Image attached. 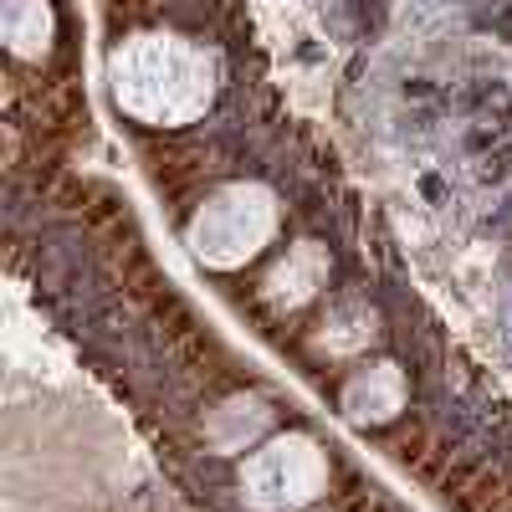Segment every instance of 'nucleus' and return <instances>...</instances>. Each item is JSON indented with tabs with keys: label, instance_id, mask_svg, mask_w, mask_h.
I'll list each match as a JSON object with an SVG mask.
<instances>
[{
	"label": "nucleus",
	"instance_id": "7ed1b4c3",
	"mask_svg": "<svg viewBox=\"0 0 512 512\" xmlns=\"http://www.w3.org/2000/svg\"><path fill=\"white\" fill-rule=\"evenodd\" d=\"M333 482V466H328V451L313 441V436H272L262 441L236 472V487L251 507L262 512H287V507H303L313 497H323Z\"/></svg>",
	"mask_w": 512,
	"mask_h": 512
},
{
	"label": "nucleus",
	"instance_id": "f03ea898",
	"mask_svg": "<svg viewBox=\"0 0 512 512\" xmlns=\"http://www.w3.org/2000/svg\"><path fill=\"white\" fill-rule=\"evenodd\" d=\"M277 226H282L277 195L256 180H236L195 205V216L185 221V246L210 272H241L272 246Z\"/></svg>",
	"mask_w": 512,
	"mask_h": 512
},
{
	"label": "nucleus",
	"instance_id": "423d86ee",
	"mask_svg": "<svg viewBox=\"0 0 512 512\" xmlns=\"http://www.w3.org/2000/svg\"><path fill=\"white\" fill-rule=\"evenodd\" d=\"M323 277H328V262H323V251L313 246V241H303V246H292L287 251V262L267 277V297L272 303H287V308H297V303H308V297L323 287Z\"/></svg>",
	"mask_w": 512,
	"mask_h": 512
},
{
	"label": "nucleus",
	"instance_id": "20e7f679",
	"mask_svg": "<svg viewBox=\"0 0 512 512\" xmlns=\"http://www.w3.org/2000/svg\"><path fill=\"white\" fill-rule=\"evenodd\" d=\"M410 400V379L395 359H374V364H359L344 390H338V410H344L354 425H384L395 420Z\"/></svg>",
	"mask_w": 512,
	"mask_h": 512
},
{
	"label": "nucleus",
	"instance_id": "f257e3e1",
	"mask_svg": "<svg viewBox=\"0 0 512 512\" xmlns=\"http://www.w3.org/2000/svg\"><path fill=\"white\" fill-rule=\"evenodd\" d=\"M113 103L149 128L195 123L216 98V62L195 41L169 31H139L108 52Z\"/></svg>",
	"mask_w": 512,
	"mask_h": 512
},
{
	"label": "nucleus",
	"instance_id": "39448f33",
	"mask_svg": "<svg viewBox=\"0 0 512 512\" xmlns=\"http://www.w3.org/2000/svg\"><path fill=\"white\" fill-rule=\"evenodd\" d=\"M0 36L21 62H41L52 52V36H57V11L52 0H6L0 11Z\"/></svg>",
	"mask_w": 512,
	"mask_h": 512
}]
</instances>
